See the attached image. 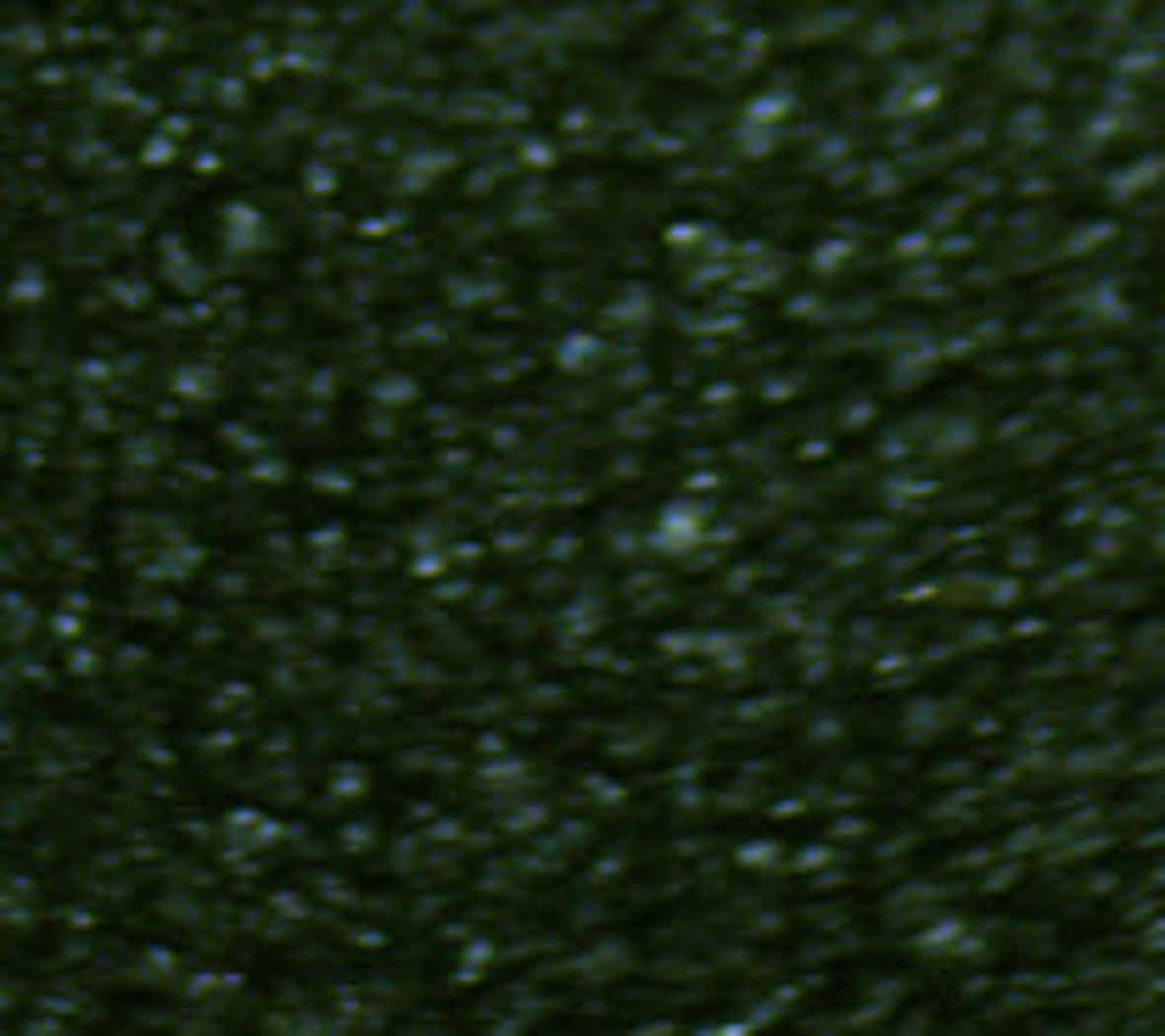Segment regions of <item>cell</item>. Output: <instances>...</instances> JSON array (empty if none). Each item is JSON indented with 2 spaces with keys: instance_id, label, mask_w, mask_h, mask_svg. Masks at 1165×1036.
<instances>
[{
  "instance_id": "cell-1",
  "label": "cell",
  "mask_w": 1165,
  "mask_h": 1036,
  "mask_svg": "<svg viewBox=\"0 0 1165 1036\" xmlns=\"http://www.w3.org/2000/svg\"><path fill=\"white\" fill-rule=\"evenodd\" d=\"M1160 174H1165V163H1160V157H1148V163H1137V169L1115 174V180H1110V190H1115V196H1131V190L1154 185V180H1160Z\"/></svg>"
}]
</instances>
